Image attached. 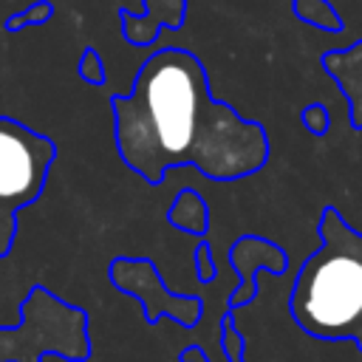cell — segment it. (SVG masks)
Returning <instances> with one entry per match:
<instances>
[{"instance_id": "obj_6", "label": "cell", "mask_w": 362, "mask_h": 362, "mask_svg": "<svg viewBox=\"0 0 362 362\" xmlns=\"http://www.w3.org/2000/svg\"><path fill=\"white\" fill-rule=\"evenodd\" d=\"M229 260H232V266H235L238 274H240V286L235 288V294H232V300H229L232 308H235V305H243L246 300L255 297V269H257V266H263V269L280 274V272H286V263H288V260H286V252H283L277 243H272V240H266V238H257V235H243V238H238V240L232 243V249H229Z\"/></svg>"}, {"instance_id": "obj_4", "label": "cell", "mask_w": 362, "mask_h": 362, "mask_svg": "<svg viewBox=\"0 0 362 362\" xmlns=\"http://www.w3.org/2000/svg\"><path fill=\"white\" fill-rule=\"evenodd\" d=\"M57 144L28 124L0 116V257H8L17 238V212L31 206L48 181Z\"/></svg>"}, {"instance_id": "obj_9", "label": "cell", "mask_w": 362, "mask_h": 362, "mask_svg": "<svg viewBox=\"0 0 362 362\" xmlns=\"http://www.w3.org/2000/svg\"><path fill=\"white\" fill-rule=\"evenodd\" d=\"M167 223L181 232H189V235H204L209 226V209H206V201L201 198V192L181 189L167 209Z\"/></svg>"}, {"instance_id": "obj_14", "label": "cell", "mask_w": 362, "mask_h": 362, "mask_svg": "<svg viewBox=\"0 0 362 362\" xmlns=\"http://www.w3.org/2000/svg\"><path fill=\"white\" fill-rule=\"evenodd\" d=\"M195 269H198V277H201L204 283L215 277V263H212V249H209V243H206V240H204V243H198V249H195Z\"/></svg>"}, {"instance_id": "obj_12", "label": "cell", "mask_w": 362, "mask_h": 362, "mask_svg": "<svg viewBox=\"0 0 362 362\" xmlns=\"http://www.w3.org/2000/svg\"><path fill=\"white\" fill-rule=\"evenodd\" d=\"M76 68H79V76H82L88 85H93V88L105 85V65H102V57H99L96 48H85Z\"/></svg>"}, {"instance_id": "obj_8", "label": "cell", "mask_w": 362, "mask_h": 362, "mask_svg": "<svg viewBox=\"0 0 362 362\" xmlns=\"http://www.w3.org/2000/svg\"><path fill=\"white\" fill-rule=\"evenodd\" d=\"M322 71L339 85L345 102H348V119L356 130H362V40H356L351 48L325 51L320 57Z\"/></svg>"}, {"instance_id": "obj_7", "label": "cell", "mask_w": 362, "mask_h": 362, "mask_svg": "<svg viewBox=\"0 0 362 362\" xmlns=\"http://www.w3.org/2000/svg\"><path fill=\"white\" fill-rule=\"evenodd\" d=\"M122 37L136 45H153L164 28H181L187 20V0H144V11L133 14L130 8H119Z\"/></svg>"}, {"instance_id": "obj_11", "label": "cell", "mask_w": 362, "mask_h": 362, "mask_svg": "<svg viewBox=\"0 0 362 362\" xmlns=\"http://www.w3.org/2000/svg\"><path fill=\"white\" fill-rule=\"evenodd\" d=\"M51 17H54V3H51V0H37V3L25 6L23 11H17V14L6 17L3 28H6L8 34H14V31L28 28V25H45Z\"/></svg>"}, {"instance_id": "obj_10", "label": "cell", "mask_w": 362, "mask_h": 362, "mask_svg": "<svg viewBox=\"0 0 362 362\" xmlns=\"http://www.w3.org/2000/svg\"><path fill=\"white\" fill-rule=\"evenodd\" d=\"M291 11L308 25H317L325 31H342V17L328 0H291Z\"/></svg>"}, {"instance_id": "obj_1", "label": "cell", "mask_w": 362, "mask_h": 362, "mask_svg": "<svg viewBox=\"0 0 362 362\" xmlns=\"http://www.w3.org/2000/svg\"><path fill=\"white\" fill-rule=\"evenodd\" d=\"M110 110L122 161L150 187L184 164L212 181H238L269 161L266 127L215 99L204 62L187 48L150 54L130 93H110Z\"/></svg>"}, {"instance_id": "obj_2", "label": "cell", "mask_w": 362, "mask_h": 362, "mask_svg": "<svg viewBox=\"0 0 362 362\" xmlns=\"http://www.w3.org/2000/svg\"><path fill=\"white\" fill-rule=\"evenodd\" d=\"M320 246L300 266L288 308L297 325L322 339H356L362 348V232L337 206L320 212Z\"/></svg>"}, {"instance_id": "obj_13", "label": "cell", "mask_w": 362, "mask_h": 362, "mask_svg": "<svg viewBox=\"0 0 362 362\" xmlns=\"http://www.w3.org/2000/svg\"><path fill=\"white\" fill-rule=\"evenodd\" d=\"M300 122L305 124V130H308L311 136H325V133H328V127H331L328 107H325V105H320V102L305 105V107H303V113H300Z\"/></svg>"}, {"instance_id": "obj_3", "label": "cell", "mask_w": 362, "mask_h": 362, "mask_svg": "<svg viewBox=\"0 0 362 362\" xmlns=\"http://www.w3.org/2000/svg\"><path fill=\"white\" fill-rule=\"evenodd\" d=\"M48 354L68 362L88 359V314L45 286H31L20 305V325L0 328V362H40Z\"/></svg>"}, {"instance_id": "obj_5", "label": "cell", "mask_w": 362, "mask_h": 362, "mask_svg": "<svg viewBox=\"0 0 362 362\" xmlns=\"http://www.w3.org/2000/svg\"><path fill=\"white\" fill-rule=\"evenodd\" d=\"M107 277L116 288L141 303L147 322L170 317L184 328H192L201 317V300L189 294H173L150 257H116L107 269Z\"/></svg>"}]
</instances>
